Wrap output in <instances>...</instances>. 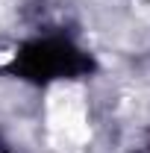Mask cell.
Masks as SVG:
<instances>
[{"label": "cell", "mask_w": 150, "mask_h": 153, "mask_svg": "<svg viewBox=\"0 0 150 153\" xmlns=\"http://www.w3.org/2000/svg\"><path fill=\"white\" fill-rule=\"evenodd\" d=\"M0 153H12V150H9V147H6V144H3V141H0Z\"/></svg>", "instance_id": "obj_2"}, {"label": "cell", "mask_w": 150, "mask_h": 153, "mask_svg": "<svg viewBox=\"0 0 150 153\" xmlns=\"http://www.w3.org/2000/svg\"><path fill=\"white\" fill-rule=\"evenodd\" d=\"M91 62L82 50H76L71 41L65 38H41V41H30L24 44L9 62L12 74L24 76V79H65V76H76L88 71Z\"/></svg>", "instance_id": "obj_1"}]
</instances>
